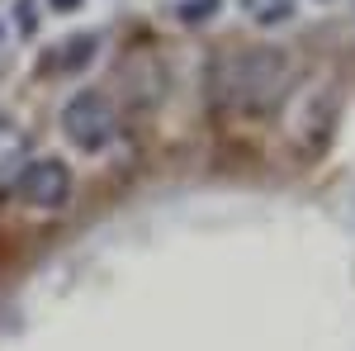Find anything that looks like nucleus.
<instances>
[{
	"instance_id": "nucleus-1",
	"label": "nucleus",
	"mask_w": 355,
	"mask_h": 351,
	"mask_svg": "<svg viewBox=\"0 0 355 351\" xmlns=\"http://www.w3.org/2000/svg\"><path fill=\"white\" fill-rule=\"evenodd\" d=\"M279 85H284V57L275 48H246L218 67L214 95H218L223 114H251V109L270 105Z\"/></svg>"
},
{
	"instance_id": "nucleus-4",
	"label": "nucleus",
	"mask_w": 355,
	"mask_h": 351,
	"mask_svg": "<svg viewBox=\"0 0 355 351\" xmlns=\"http://www.w3.org/2000/svg\"><path fill=\"white\" fill-rule=\"evenodd\" d=\"M28 166V138L19 124L0 119V195L19 181V171Z\"/></svg>"
},
{
	"instance_id": "nucleus-7",
	"label": "nucleus",
	"mask_w": 355,
	"mask_h": 351,
	"mask_svg": "<svg viewBox=\"0 0 355 351\" xmlns=\"http://www.w3.org/2000/svg\"><path fill=\"white\" fill-rule=\"evenodd\" d=\"M81 0H53V10H76Z\"/></svg>"
},
{
	"instance_id": "nucleus-2",
	"label": "nucleus",
	"mask_w": 355,
	"mask_h": 351,
	"mask_svg": "<svg viewBox=\"0 0 355 351\" xmlns=\"http://www.w3.org/2000/svg\"><path fill=\"white\" fill-rule=\"evenodd\" d=\"M114 129H119L114 100L100 95V90H85V95H76L71 105L62 109V133L71 138L81 152H100V147L114 138Z\"/></svg>"
},
{
	"instance_id": "nucleus-5",
	"label": "nucleus",
	"mask_w": 355,
	"mask_h": 351,
	"mask_svg": "<svg viewBox=\"0 0 355 351\" xmlns=\"http://www.w3.org/2000/svg\"><path fill=\"white\" fill-rule=\"evenodd\" d=\"M95 57V33H71L62 48L43 57V72H53V76H71V72H81L85 62Z\"/></svg>"
},
{
	"instance_id": "nucleus-6",
	"label": "nucleus",
	"mask_w": 355,
	"mask_h": 351,
	"mask_svg": "<svg viewBox=\"0 0 355 351\" xmlns=\"http://www.w3.org/2000/svg\"><path fill=\"white\" fill-rule=\"evenodd\" d=\"M218 5L223 0H185V5H180V19H185V24H199V19L218 15Z\"/></svg>"
},
{
	"instance_id": "nucleus-3",
	"label": "nucleus",
	"mask_w": 355,
	"mask_h": 351,
	"mask_svg": "<svg viewBox=\"0 0 355 351\" xmlns=\"http://www.w3.org/2000/svg\"><path fill=\"white\" fill-rule=\"evenodd\" d=\"M15 190L33 209H62L71 199V166L62 162V157H38V162H28L19 171Z\"/></svg>"
}]
</instances>
